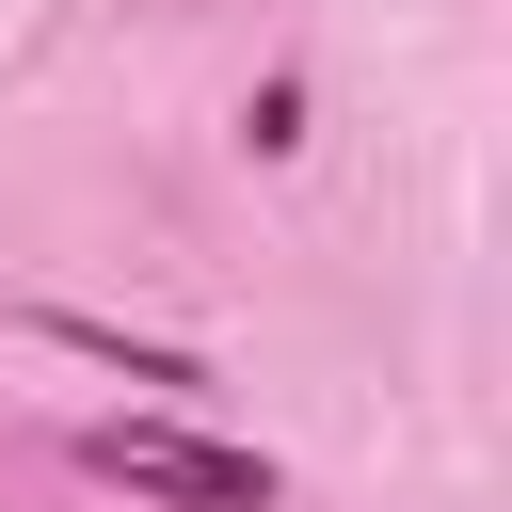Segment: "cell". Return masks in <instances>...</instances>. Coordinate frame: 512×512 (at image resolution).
<instances>
[{
    "mask_svg": "<svg viewBox=\"0 0 512 512\" xmlns=\"http://www.w3.org/2000/svg\"><path fill=\"white\" fill-rule=\"evenodd\" d=\"M80 480H112L144 512H272V448H224L192 416H96L80 432Z\"/></svg>",
    "mask_w": 512,
    "mask_h": 512,
    "instance_id": "cell-1",
    "label": "cell"
}]
</instances>
